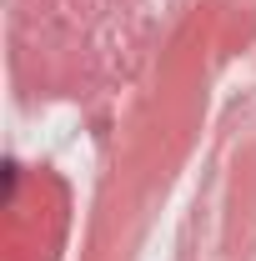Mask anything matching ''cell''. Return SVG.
<instances>
[{"label":"cell","instance_id":"obj_1","mask_svg":"<svg viewBox=\"0 0 256 261\" xmlns=\"http://www.w3.org/2000/svg\"><path fill=\"white\" fill-rule=\"evenodd\" d=\"M15 186H20V166L5 161V201H15Z\"/></svg>","mask_w":256,"mask_h":261}]
</instances>
